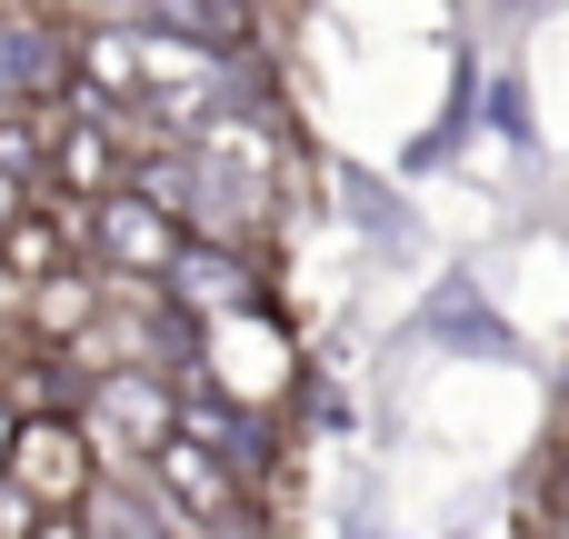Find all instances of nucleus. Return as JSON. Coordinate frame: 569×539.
I'll return each instance as SVG.
<instances>
[{
  "instance_id": "0eeeda50",
  "label": "nucleus",
  "mask_w": 569,
  "mask_h": 539,
  "mask_svg": "<svg viewBox=\"0 0 569 539\" xmlns=\"http://www.w3.org/2000/svg\"><path fill=\"white\" fill-rule=\"evenodd\" d=\"M20 320H30L40 340H80V330L100 320V270H60V280H40V290L20 300Z\"/></svg>"
},
{
  "instance_id": "20e7f679",
  "label": "nucleus",
  "mask_w": 569,
  "mask_h": 539,
  "mask_svg": "<svg viewBox=\"0 0 569 539\" xmlns=\"http://www.w3.org/2000/svg\"><path fill=\"white\" fill-rule=\"evenodd\" d=\"M90 260H100V280H140V290H160L170 260H180V230H170V210H150L140 190H110V200L90 210Z\"/></svg>"
},
{
  "instance_id": "7ed1b4c3",
  "label": "nucleus",
  "mask_w": 569,
  "mask_h": 539,
  "mask_svg": "<svg viewBox=\"0 0 569 539\" xmlns=\"http://www.w3.org/2000/svg\"><path fill=\"white\" fill-rule=\"evenodd\" d=\"M200 370H210V390L250 420L260 400H280V390H290V340H280L260 310H240V320L200 330Z\"/></svg>"
},
{
  "instance_id": "f257e3e1",
  "label": "nucleus",
  "mask_w": 569,
  "mask_h": 539,
  "mask_svg": "<svg viewBox=\"0 0 569 539\" xmlns=\"http://www.w3.org/2000/svg\"><path fill=\"white\" fill-rule=\"evenodd\" d=\"M80 420V440H90V460L100 470H150V450L170 440V420H180V400H170V380L160 370H100L90 380V400L70 410Z\"/></svg>"
},
{
  "instance_id": "1a4fd4ad",
  "label": "nucleus",
  "mask_w": 569,
  "mask_h": 539,
  "mask_svg": "<svg viewBox=\"0 0 569 539\" xmlns=\"http://www.w3.org/2000/svg\"><path fill=\"white\" fill-rule=\"evenodd\" d=\"M40 539H90V530L80 520H40Z\"/></svg>"
},
{
  "instance_id": "6e6552de",
  "label": "nucleus",
  "mask_w": 569,
  "mask_h": 539,
  "mask_svg": "<svg viewBox=\"0 0 569 539\" xmlns=\"http://www.w3.org/2000/svg\"><path fill=\"white\" fill-rule=\"evenodd\" d=\"M0 539H40V510H30L10 480H0Z\"/></svg>"
},
{
  "instance_id": "423d86ee",
  "label": "nucleus",
  "mask_w": 569,
  "mask_h": 539,
  "mask_svg": "<svg viewBox=\"0 0 569 539\" xmlns=\"http://www.w3.org/2000/svg\"><path fill=\"white\" fill-rule=\"evenodd\" d=\"M0 270H10L20 290H40V280H60V270H90V260H80V240L60 230V210H50V200H30V210L0 230Z\"/></svg>"
},
{
  "instance_id": "39448f33",
  "label": "nucleus",
  "mask_w": 569,
  "mask_h": 539,
  "mask_svg": "<svg viewBox=\"0 0 569 539\" xmlns=\"http://www.w3.org/2000/svg\"><path fill=\"white\" fill-rule=\"evenodd\" d=\"M160 300H170L180 320H200V330H220V320H240V310H260V270H250V250H200V240H180V260H170V280H160Z\"/></svg>"
},
{
  "instance_id": "9d476101",
  "label": "nucleus",
  "mask_w": 569,
  "mask_h": 539,
  "mask_svg": "<svg viewBox=\"0 0 569 539\" xmlns=\"http://www.w3.org/2000/svg\"><path fill=\"white\" fill-rule=\"evenodd\" d=\"M10 430H20V420H10V400H0V470H10Z\"/></svg>"
},
{
  "instance_id": "f03ea898",
  "label": "nucleus",
  "mask_w": 569,
  "mask_h": 539,
  "mask_svg": "<svg viewBox=\"0 0 569 539\" xmlns=\"http://www.w3.org/2000/svg\"><path fill=\"white\" fill-rule=\"evenodd\" d=\"M40 520H80V500L100 490V460H90V440H80V420L70 410H50V420H20L10 430V470H0Z\"/></svg>"
}]
</instances>
